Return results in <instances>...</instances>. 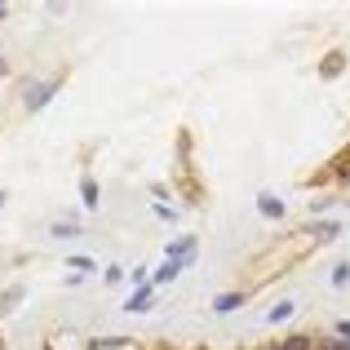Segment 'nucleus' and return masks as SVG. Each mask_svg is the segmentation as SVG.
I'll use <instances>...</instances> for the list:
<instances>
[{"label": "nucleus", "instance_id": "obj_1", "mask_svg": "<svg viewBox=\"0 0 350 350\" xmlns=\"http://www.w3.org/2000/svg\"><path fill=\"white\" fill-rule=\"evenodd\" d=\"M49 98H53V85H36L31 94H27V111H40Z\"/></svg>", "mask_w": 350, "mask_h": 350}, {"label": "nucleus", "instance_id": "obj_2", "mask_svg": "<svg viewBox=\"0 0 350 350\" xmlns=\"http://www.w3.org/2000/svg\"><path fill=\"white\" fill-rule=\"evenodd\" d=\"M257 208H262V217H280L284 213V204L271 196V191H262V196H257Z\"/></svg>", "mask_w": 350, "mask_h": 350}, {"label": "nucleus", "instance_id": "obj_3", "mask_svg": "<svg viewBox=\"0 0 350 350\" xmlns=\"http://www.w3.org/2000/svg\"><path fill=\"white\" fill-rule=\"evenodd\" d=\"M244 306V297H239V293H222V297L213 301V310H222V315H231V310H239Z\"/></svg>", "mask_w": 350, "mask_h": 350}, {"label": "nucleus", "instance_id": "obj_4", "mask_svg": "<svg viewBox=\"0 0 350 350\" xmlns=\"http://www.w3.org/2000/svg\"><path fill=\"white\" fill-rule=\"evenodd\" d=\"M182 266H187V262H164L160 271H155V284H169V280H178V275H182Z\"/></svg>", "mask_w": 350, "mask_h": 350}, {"label": "nucleus", "instance_id": "obj_5", "mask_svg": "<svg viewBox=\"0 0 350 350\" xmlns=\"http://www.w3.org/2000/svg\"><path fill=\"white\" fill-rule=\"evenodd\" d=\"M80 196H85V204H89V208H98V187H94V178L80 182Z\"/></svg>", "mask_w": 350, "mask_h": 350}, {"label": "nucleus", "instance_id": "obj_6", "mask_svg": "<svg viewBox=\"0 0 350 350\" xmlns=\"http://www.w3.org/2000/svg\"><path fill=\"white\" fill-rule=\"evenodd\" d=\"M146 301H151V288H137L133 297H129V310H146Z\"/></svg>", "mask_w": 350, "mask_h": 350}, {"label": "nucleus", "instance_id": "obj_7", "mask_svg": "<svg viewBox=\"0 0 350 350\" xmlns=\"http://www.w3.org/2000/svg\"><path fill=\"white\" fill-rule=\"evenodd\" d=\"M288 315H293V301H280V306H271V315H266V319L280 324V319H288Z\"/></svg>", "mask_w": 350, "mask_h": 350}, {"label": "nucleus", "instance_id": "obj_8", "mask_svg": "<svg viewBox=\"0 0 350 350\" xmlns=\"http://www.w3.org/2000/svg\"><path fill=\"white\" fill-rule=\"evenodd\" d=\"M280 350H310V337H288Z\"/></svg>", "mask_w": 350, "mask_h": 350}, {"label": "nucleus", "instance_id": "obj_9", "mask_svg": "<svg viewBox=\"0 0 350 350\" xmlns=\"http://www.w3.org/2000/svg\"><path fill=\"white\" fill-rule=\"evenodd\" d=\"M337 333H342V342H350V319H342V324H337Z\"/></svg>", "mask_w": 350, "mask_h": 350}, {"label": "nucleus", "instance_id": "obj_10", "mask_svg": "<svg viewBox=\"0 0 350 350\" xmlns=\"http://www.w3.org/2000/svg\"><path fill=\"white\" fill-rule=\"evenodd\" d=\"M337 350H350V342H337Z\"/></svg>", "mask_w": 350, "mask_h": 350}, {"label": "nucleus", "instance_id": "obj_11", "mask_svg": "<svg viewBox=\"0 0 350 350\" xmlns=\"http://www.w3.org/2000/svg\"><path fill=\"white\" fill-rule=\"evenodd\" d=\"M0 76H5V62H0Z\"/></svg>", "mask_w": 350, "mask_h": 350}, {"label": "nucleus", "instance_id": "obj_12", "mask_svg": "<svg viewBox=\"0 0 350 350\" xmlns=\"http://www.w3.org/2000/svg\"><path fill=\"white\" fill-rule=\"evenodd\" d=\"M0 204H5V191H0Z\"/></svg>", "mask_w": 350, "mask_h": 350}, {"label": "nucleus", "instance_id": "obj_13", "mask_svg": "<svg viewBox=\"0 0 350 350\" xmlns=\"http://www.w3.org/2000/svg\"><path fill=\"white\" fill-rule=\"evenodd\" d=\"M0 18H5V5H0Z\"/></svg>", "mask_w": 350, "mask_h": 350}]
</instances>
